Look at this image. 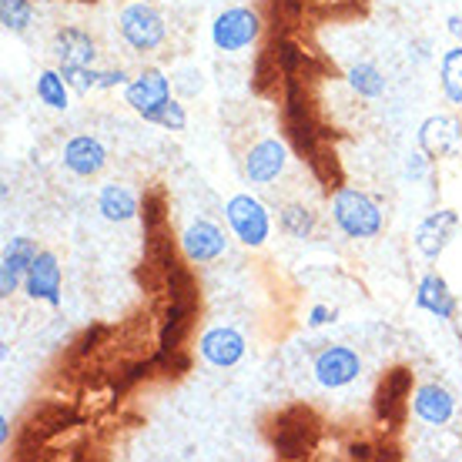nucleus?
<instances>
[{
    "label": "nucleus",
    "mask_w": 462,
    "mask_h": 462,
    "mask_svg": "<svg viewBox=\"0 0 462 462\" xmlns=\"http://www.w3.org/2000/svg\"><path fill=\"white\" fill-rule=\"evenodd\" d=\"M7 439H11V419L4 412V416H0V446H7Z\"/></svg>",
    "instance_id": "nucleus-30"
},
{
    "label": "nucleus",
    "mask_w": 462,
    "mask_h": 462,
    "mask_svg": "<svg viewBox=\"0 0 462 462\" xmlns=\"http://www.w3.org/2000/svg\"><path fill=\"white\" fill-rule=\"evenodd\" d=\"M336 319H338V312L332 309V305H312V309H309V319H305V325H309V328H322V325L336 322Z\"/></svg>",
    "instance_id": "nucleus-27"
},
{
    "label": "nucleus",
    "mask_w": 462,
    "mask_h": 462,
    "mask_svg": "<svg viewBox=\"0 0 462 462\" xmlns=\"http://www.w3.org/2000/svg\"><path fill=\"white\" fill-rule=\"evenodd\" d=\"M416 309L419 312H429L432 319H439V322H449L452 315H456V295H452L449 282L442 275H436V272L419 278Z\"/></svg>",
    "instance_id": "nucleus-16"
},
{
    "label": "nucleus",
    "mask_w": 462,
    "mask_h": 462,
    "mask_svg": "<svg viewBox=\"0 0 462 462\" xmlns=\"http://www.w3.org/2000/svg\"><path fill=\"white\" fill-rule=\"evenodd\" d=\"M245 336L231 325H215L198 338V352L211 369H235L245 358Z\"/></svg>",
    "instance_id": "nucleus-11"
},
{
    "label": "nucleus",
    "mask_w": 462,
    "mask_h": 462,
    "mask_svg": "<svg viewBox=\"0 0 462 462\" xmlns=\"http://www.w3.org/2000/svg\"><path fill=\"white\" fill-rule=\"evenodd\" d=\"M34 21V4L31 0H0V23L7 34H23Z\"/></svg>",
    "instance_id": "nucleus-23"
},
{
    "label": "nucleus",
    "mask_w": 462,
    "mask_h": 462,
    "mask_svg": "<svg viewBox=\"0 0 462 462\" xmlns=\"http://www.w3.org/2000/svg\"><path fill=\"white\" fill-rule=\"evenodd\" d=\"M60 74L68 78V84L74 91H101V74L105 70L97 68V64H74V68H60Z\"/></svg>",
    "instance_id": "nucleus-24"
},
{
    "label": "nucleus",
    "mask_w": 462,
    "mask_h": 462,
    "mask_svg": "<svg viewBox=\"0 0 462 462\" xmlns=\"http://www.w3.org/2000/svg\"><path fill=\"white\" fill-rule=\"evenodd\" d=\"M171 88H174V84H171V78H168L164 70L148 68V70H141L138 78H131V81H127L125 105L151 125V117L158 115V111L171 101Z\"/></svg>",
    "instance_id": "nucleus-5"
},
{
    "label": "nucleus",
    "mask_w": 462,
    "mask_h": 462,
    "mask_svg": "<svg viewBox=\"0 0 462 462\" xmlns=\"http://www.w3.org/2000/svg\"><path fill=\"white\" fill-rule=\"evenodd\" d=\"M419 151L426 154L429 162H442V158H452L462 144V121L452 115H432L419 125L416 134Z\"/></svg>",
    "instance_id": "nucleus-7"
},
{
    "label": "nucleus",
    "mask_w": 462,
    "mask_h": 462,
    "mask_svg": "<svg viewBox=\"0 0 462 462\" xmlns=\"http://www.w3.org/2000/svg\"><path fill=\"white\" fill-rule=\"evenodd\" d=\"M262 34V17L252 7H225L211 21V44L225 54H242Z\"/></svg>",
    "instance_id": "nucleus-4"
},
{
    "label": "nucleus",
    "mask_w": 462,
    "mask_h": 462,
    "mask_svg": "<svg viewBox=\"0 0 462 462\" xmlns=\"http://www.w3.org/2000/svg\"><path fill=\"white\" fill-rule=\"evenodd\" d=\"M456 228H459V215L452 208H439V211H432V215H426L416 228L419 254L429 258V262H436V258L449 248L452 238H456Z\"/></svg>",
    "instance_id": "nucleus-12"
},
{
    "label": "nucleus",
    "mask_w": 462,
    "mask_h": 462,
    "mask_svg": "<svg viewBox=\"0 0 462 462\" xmlns=\"http://www.w3.org/2000/svg\"><path fill=\"white\" fill-rule=\"evenodd\" d=\"M37 252H41V248H37L34 238H27V235H14L11 242L4 245V254H0V295H4V299H11L14 291L23 289L27 272L34 265Z\"/></svg>",
    "instance_id": "nucleus-8"
},
{
    "label": "nucleus",
    "mask_w": 462,
    "mask_h": 462,
    "mask_svg": "<svg viewBox=\"0 0 462 462\" xmlns=\"http://www.w3.org/2000/svg\"><path fill=\"white\" fill-rule=\"evenodd\" d=\"M312 372L322 389H346L362 375V356L352 346H325L315 356Z\"/></svg>",
    "instance_id": "nucleus-6"
},
{
    "label": "nucleus",
    "mask_w": 462,
    "mask_h": 462,
    "mask_svg": "<svg viewBox=\"0 0 462 462\" xmlns=\"http://www.w3.org/2000/svg\"><path fill=\"white\" fill-rule=\"evenodd\" d=\"M412 412H416L419 422H426L432 429L449 426L452 416H456V395L439 382H422L412 393Z\"/></svg>",
    "instance_id": "nucleus-14"
},
{
    "label": "nucleus",
    "mask_w": 462,
    "mask_h": 462,
    "mask_svg": "<svg viewBox=\"0 0 462 462\" xmlns=\"http://www.w3.org/2000/svg\"><path fill=\"white\" fill-rule=\"evenodd\" d=\"M54 58H58V68L97 64V44L81 27H60L58 34H54Z\"/></svg>",
    "instance_id": "nucleus-17"
},
{
    "label": "nucleus",
    "mask_w": 462,
    "mask_h": 462,
    "mask_svg": "<svg viewBox=\"0 0 462 462\" xmlns=\"http://www.w3.org/2000/svg\"><path fill=\"white\" fill-rule=\"evenodd\" d=\"M332 221H336V228L346 235V238H356V242H365V238H375L385 225L382 218V208L372 201L365 191H358V188H348L342 185L332 195Z\"/></svg>",
    "instance_id": "nucleus-1"
},
{
    "label": "nucleus",
    "mask_w": 462,
    "mask_h": 462,
    "mask_svg": "<svg viewBox=\"0 0 462 462\" xmlns=\"http://www.w3.org/2000/svg\"><path fill=\"white\" fill-rule=\"evenodd\" d=\"M449 34L462 37V17H459V14H452V17H449Z\"/></svg>",
    "instance_id": "nucleus-31"
},
{
    "label": "nucleus",
    "mask_w": 462,
    "mask_h": 462,
    "mask_svg": "<svg viewBox=\"0 0 462 462\" xmlns=\"http://www.w3.org/2000/svg\"><path fill=\"white\" fill-rule=\"evenodd\" d=\"M60 162L78 178H94L107 164V148L94 134H74L60 151Z\"/></svg>",
    "instance_id": "nucleus-15"
},
{
    "label": "nucleus",
    "mask_w": 462,
    "mask_h": 462,
    "mask_svg": "<svg viewBox=\"0 0 462 462\" xmlns=\"http://www.w3.org/2000/svg\"><path fill=\"white\" fill-rule=\"evenodd\" d=\"M97 211H101L107 221L125 225V221L138 218L141 201L127 185H117V181H111V185H105L101 191H97Z\"/></svg>",
    "instance_id": "nucleus-18"
},
{
    "label": "nucleus",
    "mask_w": 462,
    "mask_h": 462,
    "mask_svg": "<svg viewBox=\"0 0 462 462\" xmlns=\"http://www.w3.org/2000/svg\"><path fill=\"white\" fill-rule=\"evenodd\" d=\"M228 248V238H225V231L208 218H198L191 221L185 231H181V252H185L188 262H195V265H211V262H218L221 254Z\"/></svg>",
    "instance_id": "nucleus-10"
},
{
    "label": "nucleus",
    "mask_w": 462,
    "mask_h": 462,
    "mask_svg": "<svg viewBox=\"0 0 462 462\" xmlns=\"http://www.w3.org/2000/svg\"><path fill=\"white\" fill-rule=\"evenodd\" d=\"M34 91H37V101L44 107H51V111H68L70 107V84H68V78L60 74V68L41 70Z\"/></svg>",
    "instance_id": "nucleus-19"
},
{
    "label": "nucleus",
    "mask_w": 462,
    "mask_h": 462,
    "mask_svg": "<svg viewBox=\"0 0 462 462\" xmlns=\"http://www.w3.org/2000/svg\"><path fill=\"white\" fill-rule=\"evenodd\" d=\"M426 154L422 151H416V154H409V162H405V174H412V178H422V171H426Z\"/></svg>",
    "instance_id": "nucleus-29"
},
{
    "label": "nucleus",
    "mask_w": 462,
    "mask_h": 462,
    "mask_svg": "<svg viewBox=\"0 0 462 462\" xmlns=\"http://www.w3.org/2000/svg\"><path fill=\"white\" fill-rule=\"evenodd\" d=\"M225 218H228L231 235L245 245V248H262L272 238V215L268 208L252 195H231L225 205Z\"/></svg>",
    "instance_id": "nucleus-3"
},
{
    "label": "nucleus",
    "mask_w": 462,
    "mask_h": 462,
    "mask_svg": "<svg viewBox=\"0 0 462 462\" xmlns=\"http://www.w3.org/2000/svg\"><path fill=\"white\" fill-rule=\"evenodd\" d=\"M348 88L358 94V97H365V101H375L385 94V74H382L372 60H362V64H352L346 74Z\"/></svg>",
    "instance_id": "nucleus-20"
},
{
    "label": "nucleus",
    "mask_w": 462,
    "mask_h": 462,
    "mask_svg": "<svg viewBox=\"0 0 462 462\" xmlns=\"http://www.w3.org/2000/svg\"><path fill=\"white\" fill-rule=\"evenodd\" d=\"M439 88L449 105L462 107V44L449 47L439 60Z\"/></svg>",
    "instance_id": "nucleus-21"
},
{
    "label": "nucleus",
    "mask_w": 462,
    "mask_h": 462,
    "mask_svg": "<svg viewBox=\"0 0 462 462\" xmlns=\"http://www.w3.org/2000/svg\"><path fill=\"white\" fill-rule=\"evenodd\" d=\"M60 285H64V272H60V262L54 252H37L34 265L27 272V282H23V291L34 301H44V305H60Z\"/></svg>",
    "instance_id": "nucleus-13"
},
{
    "label": "nucleus",
    "mask_w": 462,
    "mask_h": 462,
    "mask_svg": "<svg viewBox=\"0 0 462 462\" xmlns=\"http://www.w3.org/2000/svg\"><path fill=\"white\" fill-rule=\"evenodd\" d=\"M117 31L134 54H154L168 37V23H164L162 11L148 4V0H131L117 14Z\"/></svg>",
    "instance_id": "nucleus-2"
},
{
    "label": "nucleus",
    "mask_w": 462,
    "mask_h": 462,
    "mask_svg": "<svg viewBox=\"0 0 462 462\" xmlns=\"http://www.w3.org/2000/svg\"><path fill=\"white\" fill-rule=\"evenodd\" d=\"M278 228H282V235L295 238V242H305V238L315 235L319 218H315V211L305 208V205H285L282 215H278Z\"/></svg>",
    "instance_id": "nucleus-22"
},
{
    "label": "nucleus",
    "mask_w": 462,
    "mask_h": 462,
    "mask_svg": "<svg viewBox=\"0 0 462 462\" xmlns=\"http://www.w3.org/2000/svg\"><path fill=\"white\" fill-rule=\"evenodd\" d=\"M151 125H158V127H164V131H185L188 127V111H185V105L178 101V97H171L168 105L158 111V115L151 117Z\"/></svg>",
    "instance_id": "nucleus-25"
},
{
    "label": "nucleus",
    "mask_w": 462,
    "mask_h": 462,
    "mask_svg": "<svg viewBox=\"0 0 462 462\" xmlns=\"http://www.w3.org/2000/svg\"><path fill=\"white\" fill-rule=\"evenodd\" d=\"M289 168V148L278 138H262L245 154V178L252 185H272Z\"/></svg>",
    "instance_id": "nucleus-9"
},
{
    "label": "nucleus",
    "mask_w": 462,
    "mask_h": 462,
    "mask_svg": "<svg viewBox=\"0 0 462 462\" xmlns=\"http://www.w3.org/2000/svg\"><path fill=\"white\" fill-rule=\"evenodd\" d=\"M171 84L178 88V91L185 94V97H198V94L205 91V81H201V70L198 68H178L171 74Z\"/></svg>",
    "instance_id": "nucleus-26"
},
{
    "label": "nucleus",
    "mask_w": 462,
    "mask_h": 462,
    "mask_svg": "<svg viewBox=\"0 0 462 462\" xmlns=\"http://www.w3.org/2000/svg\"><path fill=\"white\" fill-rule=\"evenodd\" d=\"M111 88H127V74L121 68H111L101 74V91H111Z\"/></svg>",
    "instance_id": "nucleus-28"
}]
</instances>
